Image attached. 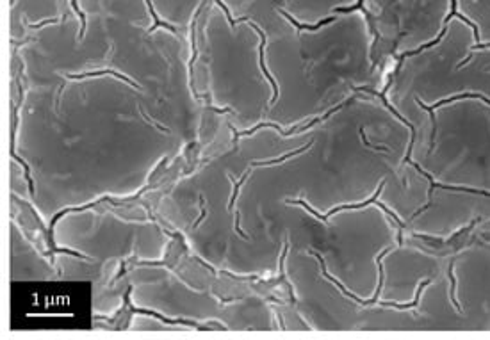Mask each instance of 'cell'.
Returning a JSON list of instances; mask_svg holds the SVG:
<instances>
[{
	"label": "cell",
	"instance_id": "cell-1",
	"mask_svg": "<svg viewBox=\"0 0 490 340\" xmlns=\"http://www.w3.org/2000/svg\"><path fill=\"white\" fill-rule=\"evenodd\" d=\"M383 185H385V180H383V182H381V183H380V187H378V189H376V192H375V194H373V198H371V200L362 201V203H351V205H339V207H335V209H332V210L328 212V214H325V216H321V214H317V212L314 210L312 207L308 205V203H305V201H303V200H287V203H293V205H301V207H305V209H307V210L310 212V214H314V216L319 217V219H321V221H328V219H330V217L333 216V214H337V212H341V210H356V209H364V207H369V205H373V203H376V205H378L380 209H381V210H383L385 214H387V216H390V217H392V219L396 221V223H398V226H399V228H398V244L401 246V244H403V228H405V223H403V221H401V219H399L398 216H396L394 212L389 210V209H387V207H385L383 203H380V201H378L380 192L383 191Z\"/></svg>",
	"mask_w": 490,
	"mask_h": 340
},
{
	"label": "cell",
	"instance_id": "cell-2",
	"mask_svg": "<svg viewBox=\"0 0 490 340\" xmlns=\"http://www.w3.org/2000/svg\"><path fill=\"white\" fill-rule=\"evenodd\" d=\"M410 164H412L413 168L417 169L419 175H423V177H426L428 180H430V183H432V185H430V191H428V203L423 207V209H419V210L415 212V214H413L412 217H417L419 214H423V212L426 210V209H430V207H432V194H433V189H437V187H438V189H446V191H463V192H471V194H480V196H490V192H489V191H481V189H471V187H457V185H444V183H438V182H435L432 175H428V173L424 171V169L421 168L419 164L412 162V160H410Z\"/></svg>",
	"mask_w": 490,
	"mask_h": 340
},
{
	"label": "cell",
	"instance_id": "cell-3",
	"mask_svg": "<svg viewBox=\"0 0 490 340\" xmlns=\"http://www.w3.org/2000/svg\"><path fill=\"white\" fill-rule=\"evenodd\" d=\"M362 91H365V93H371V95H375V96H378L380 100L383 102V105H385V107H387V109H389V110H390V112H392V114H394V116H396V118H398V120H399V121H403V123H405V125H407V127H408V129H410V132H412V139H410V144H408V152H407V155H405V158H403V162H410V155H412V148H413V141H415V129H413V125H412V123H410V121H408V120H405L403 116L399 114L398 110H396V109H394V107L390 105L389 102H387V98H385V95H383V93H378V91H373V89H367V87H362Z\"/></svg>",
	"mask_w": 490,
	"mask_h": 340
},
{
	"label": "cell",
	"instance_id": "cell-4",
	"mask_svg": "<svg viewBox=\"0 0 490 340\" xmlns=\"http://www.w3.org/2000/svg\"><path fill=\"white\" fill-rule=\"evenodd\" d=\"M250 25L253 27L257 32H259V36H260V39H262V43H260V48H259V53H260V68H262V73L266 75V78H268L269 82H271V87H273V98H271V105H274L276 104V100H278V84H276V80H274L273 77H271V73L268 72V68H266V62H264V48H266V32L262 29H260L259 25L257 24H253V22H250Z\"/></svg>",
	"mask_w": 490,
	"mask_h": 340
},
{
	"label": "cell",
	"instance_id": "cell-5",
	"mask_svg": "<svg viewBox=\"0 0 490 340\" xmlns=\"http://www.w3.org/2000/svg\"><path fill=\"white\" fill-rule=\"evenodd\" d=\"M467 98H474V100H481V102H485L487 105H490V100L487 98V96H483V95H476V93H463V95H455V96H449V98H446V100H440V102H437L435 105H426L419 96H415V104H417L419 107H423L424 110H428V112H433L435 109H438V107H442V105H446V104H451V102H455V100H467Z\"/></svg>",
	"mask_w": 490,
	"mask_h": 340
},
{
	"label": "cell",
	"instance_id": "cell-6",
	"mask_svg": "<svg viewBox=\"0 0 490 340\" xmlns=\"http://www.w3.org/2000/svg\"><path fill=\"white\" fill-rule=\"evenodd\" d=\"M100 75H112V77L120 78V80L127 82V84H130V86L139 87V86H137V82H134V80H132V78L125 77V75H121V73H118V72H112V70H102V72H87V73H81V75H66V77H68V78H72V80H82V78L100 77Z\"/></svg>",
	"mask_w": 490,
	"mask_h": 340
},
{
	"label": "cell",
	"instance_id": "cell-7",
	"mask_svg": "<svg viewBox=\"0 0 490 340\" xmlns=\"http://www.w3.org/2000/svg\"><path fill=\"white\" fill-rule=\"evenodd\" d=\"M457 5H458V0H451V13H449V15L446 16V18H444V25H446V27H447V24L451 22V18L458 16V18H460L462 22H463V24H467V25H469V27H471V29H472V32H474V38H476V45H478V43H480V29H478V25L472 24L471 20H467L465 16L458 15Z\"/></svg>",
	"mask_w": 490,
	"mask_h": 340
},
{
	"label": "cell",
	"instance_id": "cell-8",
	"mask_svg": "<svg viewBox=\"0 0 490 340\" xmlns=\"http://www.w3.org/2000/svg\"><path fill=\"white\" fill-rule=\"evenodd\" d=\"M280 15H284L285 18H287L289 22H291V24H293L294 27H296V29H298V30H312V32H314V30H319V29H321V27H323V25H328V24H332V22H335V16H332V18L321 20V22H319V24H316V25H307V24L303 25V24H299V22H296V20H294L291 15H287V13H285L284 9H280Z\"/></svg>",
	"mask_w": 490,
	"mask_h": 340
},
{
	"label": "cell",
	"instance_id": "cell-9",
	"mask_svg": "<svg viewBox=\"0 0 490 340\" xmlns=\"http://www.w3.org/2000/svg\"><path fill=\"white\" fill-rule=\"evenodd\" d=\"M312 143H314V141H310V143H308L305 148L294 150V152H291V154H285V155H282V157H278V158H273V160H255V162H251V166H273V164L284 162V160H287V158L294 157V155H299V154H303V152H307V150L312 146Z\"/></svg>",
	"mask_w": 490,
	"mask_h": 340
},
{
	"label": "cell",
	"instance_id": "cell-10",
	"mask_svg": "<svg viewBox=\"0 0 490 340\" xmlns=\"http://www.w3.org/2000/svg\"><path fill=\"white\" fill-rule=\"evenodd\" d=\"M144 2H146V5H148V9H150V15H152V18H154V25H152V27L148 29V32H154L157 27H164V29H168L171 34H177V29H175L173 25L166 24L164 20H161L157 16V13H155V9H154V5H152V0H144Z\"/></svg>",
	"mask_w": 490,
	"mask_h": 340
},
{
	"label": "cell",
	"instance_id": "cell-11",
	"mask_svg": "<svg viewBox=\"0 0 490 340\" xmlns=\"http://www.w3.org/2000/svg\"><path fill=\"white\" fill-rule=\"evenodd\" d=\"M453 269H455V260L451 262V265H449V271H447V276H449V282H451V303L455 305V308H457L458 312H463L462 310V307H460V303H458V299H457V278H455V273H453Z\"/></svg>",
	"mask_w": 490,
	"mask_h": 340
},
{
	"label": "cell",
	"instance_id": "cell-12",
	"mask_svg": "<svg viewBox=\"0 0 490 340\" xmlns=\"http://www.w3.org/2000/svg\"><path fill=\"white\" fill-rule=\"evenodd\" d=\"M11 157L15 158L16 162H20V164H22V168L25 169V178H27V182H29L30 194H34V180H32V177H30V168H29V164L25 162V160H22V158H20L18 155L15 154V148H11Z\"/></svg>",
	"mask_w": 490,
	"mask_h": 340
},
{
	"label": "cell",
	"instance_id": "cell-13",
	"mask_svg": "<svg viewBox=\"0 0 490 340\" xmlns=\"http://www.w3.org/2000/svg\"><path fill=\"white\" fill-rule=\"evenodd\" d=\"M72 5H73V9L77 11V15L81 16V20H82V29H81V34H79V38H84V32H86V15H84L81 9H79L77 0H72Z\"/></svg>",
	"mask_w": 490,
	"mask_h": 340
},
{
	"label": "cell",
	"instance_id": "cell-14",
	"mask_svg": "<svg viewBox=\"0 0 490 340\" xmlns=\"http://www.w3.org/2000/svg\"><path fill=\"white\" fill-rule=\"evenodd\" d=\"M358 132H360L362 143H364L365 146H367V148L375 150V152H385V154H389V152H390V150H389V148H385V146H373V144H371V143H367V139H365V134H364V129H362V127H360V130H358Z\"/></svg>",
	"mask_w": 490,
	"mask_h": 340
},
{
	"label": "cell",
	"instance_id": "cell-15",
	"mask_svg": "<svg viewBox=\"0 0 490 340\" xmlns=\"http://www.w3.org/2000/svg\"><path fill=\"white\" fill-rule=\"evenodd\" d=\"M205 216H207V210H205V207H203V196H200V217H198V221L194 223V230H196L198 226H200V223H202L203 219H205Z\"/></svg>",
	"mask_w": 490,
	"mask_h": 340
},
{
	"label": "cell",
	"instance_id": "cell-16",
	"mask_svg": "<svg viewBox=\"0 0 490 340\" xmlns=\"http://www.w3.org/2000/svg\"><path fill=\"white\" fill-rule=\"evenodd\" d=\"M59 18H52V20H43V22H39V24H27L30 29H39V27H45V25H52V24H57Z\"/></svg>",
	"mask_w": 490,
	"mask_h": 340
},
{
	"label": "cell",
	"instance_id": "cell-17",
	"mask_svg": "<svg viewBox=\"0 0 490 340\" xmlns=\"http://www.w3.org/2000/svg\"><path fill=\"white\" fill-rule=\"evenodd\" d=\"M481 237H483V239H487V240H490V234H483Z\"/></svg>",
	"mask_w": 490,
	"mask_h": 340
}]
</instances>
